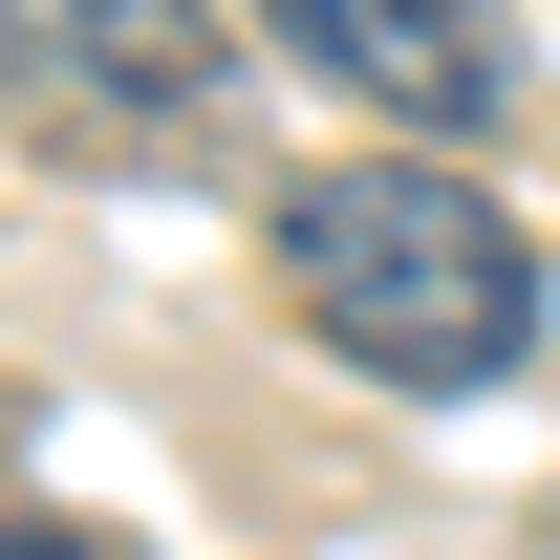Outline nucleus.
I'll list each match as a JSON object with an SVG mask.
<instances>
[{
    "label": "nucleus",
    "instance_id": "f257e3e1",
    "mask_svg": "<svg viewBox=\"0 0 560 560\" xmlns=\"http://www.w3.org/2000/svg\"><path fill=\"white\" fill-rule=\"evenodd\" d=\"M280 302L366 366V388H517L539 346V237L453 173V151H346V173H302L280 195Z\"/></svg>",
    "mask_w": 560,
    "mask_h": 560
},
{
    "label": "nucleus",
    "instance_id": "f03ea898",
    "mask_svg": "<svg viewBox=\"0 0 560 560\" xmlns=\"http://www.w3.org/2000/svg\"><path fill=\"white\" fill-rule=\"evenodd\" d=\"M0 66H22V108H66L108 151H195L237 108V66H215L195 0H0Z\"/></svg>",
    "mask_w": 560,
    "mask_h": 560
},
{
    "label": "nucleus",
    "instance_id": "7ed1b4c3",
    "mask_svg": "<svg viewBox=\"0 0 560 560\" xmlns=\"http://www.w3.org/2000/svg\"><path fill=\"white\" fill-rule=\"evenodd\" d=\"M280 22V66H324V86H366L388 130H495L517 108V0H259Z\"/></svg>",
    "mask_w": 560,
    "mask_h": 560
},
{
    "label": "nucleus",
    "instance_id": "20e7f679",
    "mask_svg": "<svg viewBox=\"0 0 560 560\" xmlns=\"http://www.w3.org/2000/svg\"><path fill=\"white\" fill-rule=\"evenodd\" d=\"M0 560H108V539H86V517H0Z\"/></svg>",
    "mask_w": 560,
    "mask_h": 560
},
{
    "label": "nucleus",
    "instance_id": "39448f33",
    "mask_svg": "<svg viewBox=\"0 0 560 560\" xmlns=\"http://www.w3.org/2000/svg\"><path fill=\"white\" fill-rule=\"evenodd\" d=\"M0 453H22V410H0Z\"/></svg>",
    "mask_w": 560,
    "mask_h": 560
}]
</instances>
